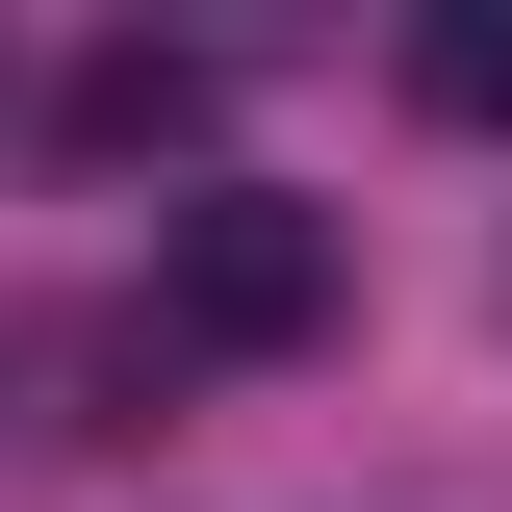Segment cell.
Returning <instances> with one entry per match:
<instances>
[{
  "instance_id": "cell-2",
  "label": "cell",
  "mask_w": 512,
  "mask_h": 512,
  "mask_svg": "<svg viewBox=\"0 0 512 512\" xmlns=\"http://www.w3.org/2000/svg\"><path fill=\"white\" fill-rule=\"evenodd\" d=\"M180 128H205V52H103L77 77V154H180Z\"/></svg>"
},
{
  "instance_id": "cell-3",
  "label": "cell",
  "mask_w": 512,
  "mask_h": 512,
  "mask_svg": "<svg viewBox=\"0 0 512 512\" xmlns=\"http://www.w3.org/2000/svg\"><path fill=\"white\" fill-rule=\"evenodd\" d=\"M410 103H436V128H512V0H461V26H410Z\"/></svg>"
},
{
  "instance_id": "cell-1",
  "label": "cell",
  "mask_w": 512,
  "mask_h": 512,
  "mask_svg": "<svg viewBox=\"0 0 512 512\" xmlns=\"http://www.w3.org/2000/svg\"><path fill=\"white\" fill-rule=\"evenodd\" d=\"M308 333H333V205L282 180L154 205V359H308Z\"/></svg>"
}]
</instances>
